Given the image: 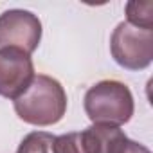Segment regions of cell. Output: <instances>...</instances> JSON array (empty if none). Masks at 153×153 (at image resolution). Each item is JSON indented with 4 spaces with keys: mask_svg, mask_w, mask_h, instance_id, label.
I'll return each mask as SVG.
<instances>
[{
    "mask_svg": "<svg viewBox=\"0 0 153 153\" xmlns=\"http://www.w3.org/2000/svg\"><path fill=\"white\" fill-rule=\"evenodd\" d=\"M112 153H151L146 146H142V144H139V142H135V140H130L128 137L126 139H123L115 148H114V151Z\"/></svg>",
    "mask_w": 153,
    "mask_h": 153,
    "instance_id": "obj_9",
    "label": "cell"
},
{
    "mask_svg": "<svg viewBox=\"0 0 153 153\" xmlns=\"http://www.w3.org/2000/svg\"><path fill=\"white\" fill-rule=\"evenodd\" d=\"M85 112L94 124L121 126L133 115V96L124 83L105 79L85 94Z\"/></svg>",
    "mask_w": 153,
    "mask_h": 153,
    "instance_id": "obj_2",
    "label": "cell"
},
{
    "mask_svg": "<svg viewBox=\"0 0 153 153\" xmlns=\"http://www.w3.org/2000/svg\"><path fill=\"white\" fill-rule=\"evenodd\" d=\"M42 40V22L24 9H9L0 15V49L16 47L31 54Z\"/></svg>",
    "mask_w": 153,
    "mask_h": 153,
    "instance_id": "obj_4",
    "label": "cell"
},
{
    "mask_svg": "<svg viewBox=\"0 0 153 153\" xmlns=\"http://www.w3.org/2000/svg\"><path fill=\"white\" fill-rule=\"evenodd\" d=\"M110 51L114 59L128 68H146L153 59V31L133 27L128 22H121L112 34Z\"/></svg>",
    "mask_w": 153,
    "mask_h": 153,
    "instance_id": "obj_3",
    "label": "cell"
},
{
    "mask_svg": "<svg viewBox=\"0 0 153 153\" xmlns=\"http://www.w3.org/2000/svg\"><path fill=\"white\" fill-rule=\"evenodd\" d=\"M15 112L24 123L34 126L56 124L67 112V94L59 81L38 74L29 88L15 99Z\"/></svg>",
    "mask_w": 153,
    "mask_h": 153,
    "instance_id": "obj_1",
    "label": "cell"
},
{
    "mask_svg": "<svg viewBox=\"0 0 153 153\" xmlns=\"http://www.w3.org/2000/svg\"><path fill=\"white\" fill-rule=\"evenodd\" d=\"M128 24L133 27H140L146 31H153V2H128L126 4Z\"/></svg>",
    "mask_w": 153,
    "mask_h": 153,
    "instance_id": "obj_7",
    "label": "cell"
},
{
    "mask_svg": "<svg viewBox=\"0 0 153 153\" xmlns=\"http://www.w3.org/2000/svg\"><path fill=\"white\" fill-rule=\"evenodd\" d=\"M16 153H56V135L33 131L20 142Z\"/></svg>",
    "mask_w": 153,
    "mask_h": 153,
    "instance_id": "obj_6",
    "label": "cell"
},
{
    "mask_svg": "<svg viewBox=\"0 0 153 153\" xmlns=\"http://www.w3.org/2000/svg\"><path fill=\"white\" fill-rule=\"evenodd\" d=\"M34 79L31 54L16 47L0 49V96L18 99Z\"/></svg>",
    "mask_w": 153,
    "mask_h": 153,
    "instance_id": "obj_5",
    "label": "cell"
},
{
    "mask_svg": "<svg viewBox=\"0 0 153 153\" xmlns=\"http://www.w3.org/2000/svg\"><path fill=\"white\" fill-rule=\"evenodd\" d=\"M56 153H90L83 131H74L56 137Z\"/></svg>",
    "mask_w": 153,
    "mask_h": 153,
    "instance_id": "obj_8",
    "label": "cell"
}]
</instances>
